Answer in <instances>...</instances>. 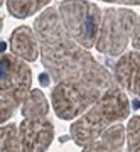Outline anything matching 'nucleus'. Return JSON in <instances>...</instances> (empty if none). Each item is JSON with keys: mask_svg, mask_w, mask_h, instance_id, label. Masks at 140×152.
<instances>
[{"mask_svg": "<svg viewBox=\"0 0 140 152\" xmlns=\"http://www.w3.org/2000/svg\"><path fill=\"white\" fill-rule=\"evenodd\" d=\"M34 29L41 42L42 64L56 81L51 91L52 108L59 118L73 120L113 86L115 76L71 37L58 9H46L36 19Z\"/></svg>", "mask_w": 140, "mask_h": 152, "instance_id": "f257e3e1", "label": "nucleus"}, {"mask_svg": "<svg viewBox=\"0 0 140 152\" xmlns=\"http://www.w3.org/2000/svg\"><path fill=\"white\" fill-rule=\"evenodd\" d=\"M130 113V102L125 95L123 88L118 83L110 86L96 102L83 112L79 118L73 122L69 127V134L74 144L86 145L93 139L100 137L112 125L125 120Z\"/></svg>", "mask_w": 140, "mask_h": 152, "instance_id": "f03ea898", "label": "nucleus"}, {"mask_svg": "<svg viewBox=\"0 0 140 152\" xmlns=\"http://www.w3.org/2000/svg\"><path fill=\"white\" fill-rule=\"evenodd\" d=\"M19 125L22 152H46L54 139V125L49 118V103L41 90H32L20 107Z\"/></svg>", "mask_w": 140, "mask_h": 152, "instance_id": "7ed1b4c3", "label": "nucleus"}, {"mask_svg": "<svg viewBox=\"0 0 140 152\" xmlns=\"http://www.w3.org/2000/svg\"><path fill=\"white\" fill-rule=\"evenodd\" d=\"M32 71L27 61L15 54H2L0 59V122H9L31 93Z\"/></svg>", "mask_w": 140, "mask_h": 152, "instance_id": "20e7f679", "label": "nucleus"}, {"mask_svg": "<svg viewBox=\"0 0 140 152\" xmlns=\"http://www.w3.org/2000/svg\"><path fill=\"white\" fill-rule=\"evenodd\" d=\"M61 22L71 37L83 48L96 46L103 12L86 0H63L58 7Z\"/></svg>", "mask_w": 140, "mask_h": 152, "instance_id": "39448f33", "label": "nucleus"}, {"mask_svg": "<svg viewBox=\"0 0 140 152\" xmlns=\"http://www.w3.org/2000/svg\"><path fill=\"white\" fill-rule=\"evenodd\" d=\"M139 15L125 7H112L103 10V19L96 39V49L106 56H120L125 53L133 37Z\"/></svg>", "mask_w": 140, "mask_h": 152, "instance_id": "423d86ee", "label": "nucleus"}, {"mask_svg": "<svg viewBox=\"0 0 140 152\" xmlns=\"http://www.w3.org/2000/svg\"><path fill=\"white\" fill-rule=\"evenodd\" d=\"M115 81L128 93L140 98V51L133 49L120 56L113 68Z\"/></svg>", "mask_w": 140, "mask_h": 152, "instance_id": "0eeeda50", "label": "nucleus"}, {"mask_svg": "<svg viewBox=\"0 0 140 152\" xmlns=\"http://www.w3.org/2000/svg\"><path fill=\"white\" fill-rule=\"evenodd\" d=\"M10 51L12 54L19 56L24 61H36L41 54V42H39L36 29H31L29 26H20L10 34Z\"/></svg>", "mask_w": 140, "mask_h": 152, "instance_id": "6e6552de", "label": "nucleus"}, {"mask_svg": "<svg viewBox=\"0 0 140 152\" xmlns=\"http://www.w3.org/2000/svg\"><path fill=\"white\" fill-rule=\"evenodd\" d=\"M125 140H127V129L118 122L105 130L100 137L83 145L81 152H123Z\"/></svg>", "mask_w": 140, "mask_h": 152, "instance_id": "1a4fd4ad", "label": "nucleus"}, {"mask_svg": "<svg viewBox=\"0 0 140 152\" xmlns=\"http://www.w3.org/2000/svg\"><path fill=\"white\" fill-rule=\"evenodd\" d=\"M51 2L52 0H7V10L17 19H26L32 14L44 10V7L49 5Z\"/></svg>", "mask_w": 140, "mask_h": 152, "instance_id": "9d476101", "label": "nucleus"}, {"mask_svg": "<svg viewBox=\"0 0 140 152\" xmlns=\"http://www.w3.org/2000/svg\"><path fill=\"white\" fill-rule=\"evenodd\" d=\"M0 152H22L19 127L15 124L2 125V130H0Z\"/></svg>", "mask_w": 140, "mask_h": 152, "instance_id": "9b49d317", "label": "nucleus"}, {"mask_svg": "<svg viewBox=\"0 0 140 152\" xmlns=\"http://www.w3.org/2000/svg\"><path fill=\"white\" fill-rule=\"evenodd\" d=\"M127 149L128 152H140V115H135L127 124Z\"/></svg>", "mask_w": 140, "mask_h": 152, "instance_id": "f8f14e48", "label": "nucleus"}, {"mask_svg": "<svg viewBox=\"0 0 140 152\" xmlns=\"http://www.w3.org/2000/svg\"><path fill=\"white\" fill-rule=\"evenodd\" d=\"M132 44H133L135 49L140 51V17H139V22H137V27H135L133 37H132Z\"/></svg>", "mask_w": 140, "mask_h": 152, "instance_id": "ddd939ff", "label": "nucleus"}, {"mask_svg": "<svg viewBox=\"0 0 140 152\" xmlns=\"http://www.w3.org/2000/svg\"><path fill=\"white\" fill-rule=\"evenodd\" d=\"M108 4H122V5H140V0H103Z\"/></svg>", "mask_w": 140, "mask_h": 152, "instance_id": "4468645a", "label": "nucleus"}, {"mask_svg": "<svg viewBox=\"0 0 140 152\" xmlns=\"http://www.w3.org/2000/svg\"><path fill=\"white\" fill-rule=\"evenodd\" d=\"M2 5H4V0H2Z\"/></svg>", "mask_w": 140, "mask_h": 152, "instance_id": "2eb2a0df", "label": "nucleus"}]
</instances>
